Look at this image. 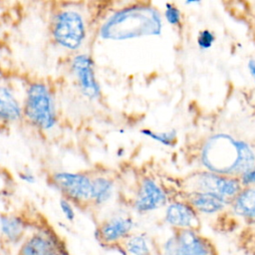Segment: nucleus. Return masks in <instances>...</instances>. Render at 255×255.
<instances>
[{"label": "nucleus", "instance_id": "1", "mask_svg": "<svg viewBox=\"0 0 255 255\" xmlns=\"http://www.w3.org/2000/svg\"><path fill=\"white\" fill-rule=\"evenodd\" d=\"M198 159L203 169L240 178L255 165V149L245 139L216 132L204 139Z\"/></svg>", "mask_w": 255, "mask_h": 255}, {"label": "nucleus", "instance_id": "2", "mask_svg": "<svg viewBox=\"0 0 255 255\" xmlns=\"http://www.w3.org/2000/svg\"><path fill=\"white\" fill-rule=\"evenodd\" d=\"M49 36L54 47L72 55L83 51L89 37V20L83 6L76 2H61L51 11Z\"/></svg>", "mask_w": 255, "mask_h": 255}, {"label": "nucleus", "instance_id": "3", "mask_svg": "<svg viewBox=\"0 0 255 255\" xmlns=\"http://www.w3.org/2000/svg\"><path fill=\"white\" fill-rule=\"evenodd\" d=\"M161 18L157 10L147 6L124 8L110 15L100 25L98 35L105 41H124L160 34Z\"/></svg>", "mask_w": 255, "mask_h": 255}, {"label": "nucleus", "instance_id": "4", "mask_svg": "<svg viewBox=\"0 0 255 255\" xmlns=\"http://www.w3.org/2000/svg\"><path fill=\"white\" fill-rule=\"evenodd\" d=\"M23 120L39 131L53 130L59 122L56 92L42 79H32L22 85Z\"/></svg>", "mask_w": 255, "mask_h": 255}, {"label": "nucleus", "instance_id": "5", "mask_svg": "<svg viewBox=\"0 0 255 255\" xmlns=\"http://www.w3.org/2000/svg\"><path fill=\"white\" fill-rule=\"evenodd\" d=\"M49 183L75 206H89L92 175L84 171L57 170L50 174Z\"/></svg>", "mask_w": 255, "mask_h": 255}, {"label": "nucleus", "instance_id": "6", "mask_svg": "<svg viewBox=\"0 0 255 255\" xmlns=\"http://www.w3.org/2000/svg\"><path fill=\"white\" fill-rule=\"evenodd\" d=\"M243 187L240 178L222 175L206 169L194 171L183 178L184 191L209 192L232 198Z\"/></svg>", "mask_w": 255, "mask_h": 255}, {"label": "nucleus", "instance_id": "7", "mask_svg": "<svg viewBox=\"0 0 255 255\" xmlns=\"http://www.w3.org/2000/svg\"><path fill=\"white\" fill-rule=\"evenodd\" d=\"M67 69L83 97L90 101L100 99L102 90L96 74L95 61L90 54L81 51L70 55Z\"/></svg>", "mask_w": 255, "mask_h": 255}, {"label": "nucleus", "instance_id": "8", "mask_svg": "<svg viewBox=\"0 0 255 255\" xmlns=\"http://www.w3.org/2000/svg\"><path fill=\"white\" fill-rule=\"evenodd\" d=\"M165 255H218L213 243L198 230L173 229L163 244Z\"/></svg>", "mask_w": 255, "mask_h": 255}, {"label": "nucleus", "instance_id": "9", "mask_svg": "<svg viewBox=\"0 0 255 255\" xmlns=\"http://www.w3.org/2000/svg\"><path fill=\"white\" fill-rule=\"evenodd\" d=\"M63 243L49 228H40L21 242L17 255H63Z\"/></svg>", "mask_w": 255, "mask_h": 255}, {"label": "nucleus", "instance_id": "10", "mask_svg": "<svg viewBox=\"0 0 255 255\" xmlns=\"http://www.w3.org/2000/svg\"><path fill=\"white\" fill-rule=\"evenodd\" d=\"M166 203L167 195L156 180L144 176L138 181L132 200V207L136 212H151L165 206Z\"/></svg>", "mask_w": 255, "mask_h": 255}, {"label": "nucleus", "instance_id": "11", "mask_svg": "<svg viewBox=\"0 0 255 255\" xmlns=\"http://www.w3.org/2000/svg\"><path fill=\"white\" fill-rule=\"evenodd\" d=\"M23 120L22 90L11 80L0 79V124L13 125Z\"/></svg>", "mask_w": 255, "mask_h": 255}, {"label": "nucleus", "instance_id": "12", "mask_svg": "<svg viewBox=\"0 0 255 255\" xmlns=\"http://www.w3.org/2000/svg\"><path fill=\"white\" fill-rule=\"evenodd\" d=\"M133 224L130 216L115 215L100 222L96 228L95 236L103 245L111 246L120 244L131 234Z\"/></svg>", "mask_w": 255, "mask_h": 255}, {"label": "nucleus", "instance_id": "13", "mask_svg": "<svg viewBox=\"0 0 255 255\" xmlns=\"http://www.w3.org/2000/svg\"><path fill=\"white\" fill-rule=\"evenodd\" d=\"M199 213L185 200H176L167 204L164 220L173 229L198 230L200 227Z\"/></svg>", "mask_w": 255, "mask_h": 255}, {"label": "nucleus", "instance_id": "14", "mask_svg": "<svg viewBox=\"0 0 255 255\" xmlns=\"http://www.w3.org/2000/svg\"><path fill=\"white\" fill-rule=\"evenodd\" d=\"M182 199L187 201L198 213L213 215L223 211L230 205L231 199L209 192L184 191Z\"/></svg>", "mask_w": 255, "mask_h": 255}, {"label": "nucleus", "instance_id": "15", "mask_svg": "<svg viewBox=\"0 0 255 255\" xmlns=\"http://www.w3.org/2000/svg\"><path fill=\"white\" fill-rule=\"evenodd\" d=\"M27 229L28 224L22 216L17 214L0 215V234L9 244H21L27 236Z\"/></svg>", "mask_w": 255, "mask_h": 255}, {"label": "nucleus", "instance_id": "16", "mask_svg": "<svg viewBox=\"0 0 255 255\" xmlns=\"http://www.w3.org/2000/svg\"><path fill=\"white\" fill-rule=\"evenodd\" d=\"M229 207L243 219L255 222V185H246L232 198Z\"/></svg>", "mask_w": 255, "mask_h": 255}, {"label": "nucleus", "instance_id": "17", "mask_svg": "<svg viewBox=\"0 0 255 255\" xmlns=\"http://www.w3.org/2000/svg\"><path fill=\"white\" fill-rule=\"evenodd\" d=\"M115 191V180L107 174L92 175L90 206L101 207L110 201Z\"/></svg>", "mask_w": 255, "mask_h": 255}, {"label": "nucleus", "instance_id": "18", "mask_svg": "<svg viewBox=\"0 0 255 255\" xmlns=\"http://www.w3.org/2000/svg\"><path fill=\"white\" fill-rule=\"evenodd\" d=\"M119 245L125 255H152L146 238L141 234H130Z\"/></svg>", "mask_w": 255, "mask_h": 255}, {"label": "nucleus", "instance_id": "19", "mask_svg": "<svg viewBox=\"0 0 255 255\" xmlns=\"http://www.w3.org/2000/svg\"><path fill=\"white\" fill-rule=\"evenodd\" d=\"M140 132L146 137H149L152 140L157 141L160 144H163L168 147L174 146L177 142V132L174 129L165 131H155L149 128H143L140 130Z\"/></svg>", "mask_w": 255, "mask_h": 255}, {"label": "nucleus", "instance_id": "20", "mask_svg": "<svg viewBox=\"0 0 255 255\" xmlns=\"http://www.w3.org/2000/svg\"><path fill=\"white\" fill-rule=\"evenodd\" d=\"M59 208L63 214V216L66 218V220L73 222L76 218V210L75 205L67 198L61 197L59 200Z\"/></svg>", "mask_w": 255, "mask_h": 255}, {"label": "nucleus", "instance_id": "21", "mask_svg": "<svg viewBox=\"0 0 255 255\" xmlns=\"http://www.w3.org/2000/svg\"><path fill=\"white\" fill-rule=\"evenodd\" d=\"M164 15H165V19L167 20V22L171 25H177L180 22V12L172 4L167 3L165 5Z\"/></svg>", "mask_w": 255, "mask_h": 255}, {"label": "nucleus", "instance_id": "22", "mask_svg": "<svg viewBox=\"0 0 255 255\" xmlns=\"http://www.w3.org/2000/svg\"><path fill=\"white\" fill-rule=\"evenodd\" d=\"M215 40V37L212 32L208 30H203L199 33L198 38H197V44L201 49H209L213 42Z\"/></svg>", "mask_w": 255, "mask_h": 255}, {"label": "nucleus", "instance_id": "23", "mask_svg": "<svg viewBox=\"0 0 255 255\" xmlns=\"http://www.w3.org/2000/svg\"><path fill=\"white\" fill-rule=\"evenodd\" d=\"M240 181L243 186L255 185V165L247 173L240 177Z\"/></svg>", "mask_w": 255, "mask_h": 255}, {"label": "nucleus", "instance_id": "24", "mask_svg": "<svg viewBox=\"0 0 255 255\" xmlns=\"http://www.w3.org/2000/svg\"><path fill=\"white\" fill-rule=\"evenodd\" d=\"M18 175H19V178L26 183H34L36 181L35 174L30 170H26V169L21 170Z\"/></svg>", "mask_w": 255, "mask_h": 255}, {"label": "nucleus", "instance_id": "25", "mask_svg": "<svg viewBox=\"0 0 255 255\" xmlns=\"http://www.w3.org/2000/svg\"><path fill=\"white\" fill-rule=\"evenodd\" d=\"M248 69L250 71V74L252 75V77L254 78V82H255V61L250 60L249 64H248Z\"/></svg>", "mask_w": 255, "mask_h": 255}, {"label": "nucleus", "instance_id": "26", "mask_svg": "<svg viewBox=\"0 0 255 255\" xmlns=\"http://www.w3.org/2000/svg\"><path fill=\"white\" fill-rule=\"evenodd\" d=\"M200 0H186V3L187 4H191V3H197V2H199Z\"/></svg>", "mask_w": 255, "mask_h": 255}, {"label": "nucleus", "instance_id": "27", "mask_svg": "<svg viewBox=\"0 0 255 255\" xmlns=\"http://www.w3.org/2000/svg\"><path fill=\"white\" fill-rule=\"evenodd\" d=\"M4 77V75H3V73H2V71H1V68H0V79H2Z\"/></svg>", "mask_w": 255, "mask_h": 255}]
</instances>
